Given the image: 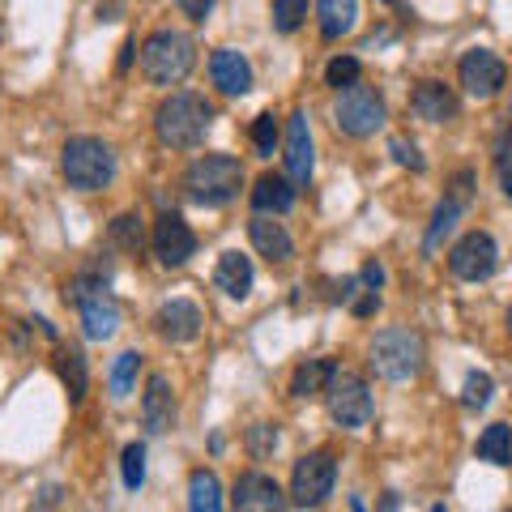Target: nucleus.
<instances>
[{"label":"nucleus","mask_w":512,"mask_h":512,"mask_svg":"<svg viewBox=\"0 0 512 512\" xmlns=\"http://www.w3.org/2000/svg\"><path fill=\"white\" fill-rule=\"evenodd\" d=\"M210 128H214V107L205 103L201 94H192V90L167 94V99L158 103V111H154V133L171 150H197Z\"/></svg>","instance_id":"obj_1"},{"label":"nucleus","mask_w":512,"mask_h":512,"mask_svg":"<svg viewBox=\"0 0 512 512\" xmlns=\"http://www.w3.org/2000/svg\"><path fill=\"white\" fill-rule=\"evenodd\" d=\"M244 188V167L235 154H201L197 163L184 171V197L205 210H222L231 205Z\"/></svg>","instance_id":"obj_2"},{"label":"nucleus","mask_w":512,"mask_h":512,"mask_svg":"<svg viewBox=\"0 0 512 512\" xmlns=\"http://www.w3.org/2000/svg\"><path fill=\"white\" fill-rule=\"evenodd\" d=\"M192 64H197V43L184 30H154L141 43V73L154 86H180L192 73Z\"/></svg>","instance_id":"obj_3"},{"label":"nucleus","mask_w":512,"mask_h":512,"mask_svg":"<svg viewBox=\"0 0 512 512\" xmlns=\"http://www.w3.org/2000/svg\"><path fill=\"white\" fill-rule=\"evenodd\" d=\"M60 171L77 192H103L116 180V150L103 137H69L60 154Z\"/></svg>","instance_id":"obj_4"},{"label":"nucleus","mask_w":512,"mask_h":512,"mask_svg":"<svg viewBox=\"0 0 512 512\" xmlns=\"http://www.w3.org/2000/svg\"><path fill=\"white\" fill-rule=\"evenodd\" d=\"M423 359H427V350H423V338L414 329L393 325V329H380L372 338V372L380 380H393V384L414 380L423 372Z\"/></svg>","instance_id":"obj_5"},{"label":"nucleus","mask_w":512,"mask_h":512,"mask_svg":"<svg viewBox=\"0 0 512 512\" xmlns=\"http://www.w3.org/2000/svg\"><path fill=\"white\" fill-rule=\"evenodd\" d=\"M333 124H338V133L346 137H372L376 128H384V99L376 86H346L338 90V99H333Z\"/></svg>","instance_id":"obj_6"},{"label":"nucleus","mask_w":512,"mask_h":512,"mask_svg":"<svg viewBox=\"0 0 512 512\" xmlns=\"http://www.w3.org/2000/svg\"><path fill=\"white\" fill-rule=\"evenodd\" d=\"M325 406H329V419L342 431H359L372 423V389H367L363 376L342 372V367L333 372L329 389H325Z\"/></svg>","instance_id":"obj_7"},{"label":"nucleus","mask_w":512,"mask_h":512,"mask_svg":"<svg viewBox=\"0 0 512 512\" xmlns=\"http://www.w3.org/2000/svg\"><path fill=\"white\" fill-rule=\"evenodd\" d=\"M333 483H338V457L333 453H308L295 461V474H291V500L299 508H320L333 495Z\"/></svg>","instance_id":"obj_8"},{"label":"nucleus","mask_w":512,"mask_h":512,"mask_svg":"<svg viewBox=\"0 0 512 512\" xmlns=\"http://www.w3.org/2000/svg\"><path fill=\"white\" fill-rule=\"evenodd\" d=\"M495 265H500V244L487 231H466L453 244V252H448V269L461 282H487L495 274Z\"/></svg>","instance_id":"obj_9"},{"label":"nucleus","mask_w":512,"mask_h":512,"mask_svg":"<svg viewBox=\"0 0 512 512\" xmlns=\"http://www.w3.org/2000/svg\"><path fill=\"white\" fill-rule=\"evenodd\" d=\"M457 77L466 86L470 99H495L508 82V64L491 52V47H470L457 64Z\"/></svg>","instance_id":"obj_10"},{"label":"nucleus","mask_w":512,"mask_h":512,"mask_svg":"<svg viewBox=\"0 0 512 512\" xmlns=\"http://www.w3.org/2000/svg\"><path fill=\"white\" fill-rule=\"evenodd\" d=\"M231 512H291V500H286V491L278 487V478L248 470L235 478Z\"/></svg>","instance_id":"obj_11"},{"label":"nucleus","mask_w":512,"mask_h":512,"mask_svg":"<svg viewBox=\"0 0 512 512\" xmlns=\"http://www.w3.org/2000/svg\"><path fill=\"white\" fill-rule=\"evenodd\" d=\"M150 244H154L158 265H167V269H180L197 256V235H192V227L180 214H158Z\"/></svg>","instance_id":"obj_12"},{"label":"nucleus","mask_w":512,"mask_h":512,"mask_svg":"<svg viewBox=\"0 0 512 512\" xmlns=\"http://www.w3.org/2000/svg\"><path fill=\"white\" fill-rule=\"evenodd\" d=\"M470 192H474V171H457L453 188L444 192L440 205H436V214H431V227H427V235H423V252H436L440 239L457 227V218L466 214V205H470Z\"/></svg>","instance_id":"obj_13"},{"label":"nucleus","mask_w":512,"mask_h":512,"mask_svg":"<svg viewBox=\"0 0 512 512\" xmlns=\"http://www.w3.org/2000/svg\"><path fill=\"white\" fill-rule=\"evenodd\" d=\"M316 154H312V128H308V111H295L286 120V180L295 188L312 180Z\"/></svg>","instance_id":"obj_14"},{"label":"nucleus","mask_w":512,"mask_h":512,"mask_svg":"<svg viewBox=\"0 0 512 512\" xmlns=\"http://www.w3.org/2000/svg\"><path fill=\"white\" fill-rule=\"evenodd\" d=\"M380 286H384V269L372 261V265H363L355 278H342L333 299L346 303L355 316H376L380 312Z\"/></svg>","instance_id":"obj_15"},{"label":"nucleus","mask_w":512,"mask_h":512,"mask_svg":"<svg viewBox=\"0 0 512 512\" xmlns=\"http://www.w3.org/2000/svg\"><path fill=\"white\" fill-rule=\"evenodd\" d=\"M77 316H82V333L90 342H107V338H116V329H120V299L116 295H107V291H94L86 295L82 303H77Z\"/></svg>","instance_id":"obj_16"},{"label":"nucleus","mask_w":512,"mask_h":512,"mask_svg":"<svg viewBox=\"0 0 512 512\" xmlns=\"http://www.w3.org/2000/svg\"><path fill=\"white\" fill-rule=\"evenodd\" d=\"M201 308L197 303H188V299H167L163 308L154 312V329H158V338H167V342H192L201 333Z\"/></svg>","instance_id":"obj_17"},{"label":"nucleus","mask_w":512,"mask_h":512,"mask_svg":"<svg viewBox=\"0 0 512 512\" xmlns=\"http://www.w3.org/2000/svg\"><path fill=\"white\" fill-rule=\"evenodd\" d=\"M141 419H146L150 436H167L175 427V393H171V380L163 372H154L146 380V393H141Z\"/></svg>","instance_id":"obj_18"},{"label":"nucleus","mask_w":512,"mask_h":512,"mask_svg":"<svg viewBox=\"0 0 512 512\" xmlns=\"http://www.w3.org/2000/svg\"><path fill=\"white\" fill-rule=\"evenodd\" d=\"M248 239H252V248L261 252V256H269L274 265H282V261H291V256H295V239H291V231H286L282 222H274L269 214H252V222H248Z\"/></svg>","instance_id":"obj_19"},{"label":"nucleus","mask_w":512,"mask_h":512,"mask_svg":"<svg viewBox=\"0 0 512 512\" xmlns=\"http://www.w3.org/2000/svg\"><path fill=\"white\" fill-rule=\"evenodd\" d=\"M210 77L222 94H248L252 90V64L244 52H235V47H218L210 56Z\"/></svg>","instance_id":"obj_20"},{"label":"nucleus","mask_w":512,"mask_h":512,"mask_svg":"<svg viewBox=\"0 0 512 512\" xmlns=\"http://www.w3.org/2000/svg\"><path fill=\"white\" fill-rule=\"evenodd\" d=\"M410 111L419 120L427 124H448L457 116V99H453V90H448L444 82H419L410 94Z\"/></svg>","instance_id":"obj_21"},{"label":"nucleus","mask_w":512,"mask_h":512,"mask_svg":"<svg viewBox=\"0 0 512 512\" xmlns=\"http://www.w3.org/2000/svg\"><path fill=\"white\" fill-rule=\"evenodd\" d=\"M252 282H256V274H252V261L244 252H222L218 256V269H214V286L227 299H248L252 295Z\"/></svg>","instance_id":"obj_22"},{"label":"nucleus","mask_w":512,"mask_h":512,"mask_svg":"<svg viewBox=\"0 0 512 512\" xmlns=\"http://www.w3.org/2000/svg\"><path fill=\"white\" fill-rule=\"evenodd\" d=\"M252 210L256 214H291L295 210V184L286 175L265 171L252 188Z\"/></svg>","instance_id":"obj_23"},{"label":"nucleus","mask_w":512,"mask_h":512,"mask_svg":"<svg viewBox=\"0 0 512 512\" xmlns=\"http://www.w3.org/2000/svg\"><path fill=\"white\" fill-rule=\"evenodd\" d=\"M316 18H320V35L342 39L359 22V0H316Z\"/></svg>","instance_id":"obj_24"},{"label":"nucleus","mask_w":512,"mask_h":512,"mask_svg":"<svg viewBox=\"0 0 512 512\" xmlns=\"http://www.w3.org/2000/svg\"><path fill=\"white\" fill-rule=\"evenodd\" d=\"M56 376L64 380V389H69V402H82V397H86V384H90L82 350H77V346H60V355H56Z\"/></svg>","instance_id":"obj_25"},{"label":"nucleus","mask_w":512,"mask_h":512,"mask_svg":"<svg viewBox=\"0 0 512 512\" xmlns=\"http://www.w3.org/2000/svg\"><path fill=\"white\" fill-rule=\"evenodd\" d=\"M333 372H338V363H333V359H308V363H299L295 376H291V393H295V397H316V393H325L329 380H333Z\"/></svg>","instance_id":"obj_26"},{"label":"nucleus","mask_w":512,"mask_h":512,"mask_svg":"<svg viewBox=\"0 0 512 512\" xmlns=\"http://www.w3.org/2000/svg\"><path fill=\"white\" fill-rule=\"evenodd\" d=\"M188 512H222V483L214 470H192L188 478Z\"/></svg>","instance_id":"obj_27"},{"label":"nucleus","mask_w":512,"mask_h":512,"mask_svg":"<svg viewBox=\"0 0 512 512\" xmlns=\"http://www.w3.org/2000/svg\"><path fill=\"white\" fill-rule=\"evenodd\" d=\"M474 453H478V461H487V466H512V427L491 423L483 436H478Z\"/></svg>","instance_id":"obj_28"},{"label":"nucleus","mask_w":512,"mask_h":512,"mask_svg":"<svg viewBox=\"0 0 512 512\" xmlns=\"http://www.w3.org/2000/svg\"><path fill=\"white\" fill-rule=\"evenodd\" d=\"M141 363H146V359H141V350H124V355H116V363H111V372H107L111 397H128V393H133Z\"/></svg>","instance_id":"obj_29"},{"label":"nucleus","mask_w":512,"mask_h":512,"mask_svg":"<svg viewBox=\"0 0 512 512\" xmlns=\"http://www.w3.org/2000/svg\"><path fill=\"white\" fill-rule=\"evenodd\" d=\"M111 244L124 248V252H141V248H146V227H141V214L124 210V214L111 218Z\"/></svg>","instance_id":"obj_30"},{"label":"nucleus","mask_w":512,"mask_h":512,"mask_svg":"<svg viewBox=\"0 0 512 512\" xmlns=\"http://www.w3.org/2000/svg\"><path fill=\"white\" fill-rule=\"evenodd\" d=\"M107 278H111V269H107V265H99V261L86 265L82 274H77L69 286H64V303H73V308H77V303H82L86 295H94V291H107Z\"/></svg>","instance_id":"obj_31"},{"label":"nucleus","mask_w":512,"mask_h":512,"mask_svg":"<svg viewBox=\"0 0 512 512\" xmlns=\"http://www.w3.org/2000/svg\"><path fill=\"white\" fill-rule=\"evenodd\" d=\"M120 474H124V487H128V491H141V483H146V444H141V440L124 444V453H120Z\"/></svg>","instance_id":"obj_32"},{"label":"nucleus","mask_w":512,"mask_h":512,"mask_svg":"<svg viewBox=\"0 0 512 512\" xmlns=\"http://www.w3.org/2000/svg\"><path fill=\"white\" fill-rule=\"evenodd\" d=\"M359 73H363V64H359L355 56H333V60L325 64V82H329L333 90L355 86V82H359Z\"/></svg>","instance_id":"obj_33"},{"label":"nucleus","mask_w":512,"mask_h":512,"mask_svg":"<svg viewBox=\"0 0 512 512\" xmlns=\"http://www.w3.org/2000/svg\"><path fill=\"white\" fill-rule=\"evenodd\" d=\"M308 18V0H274V30L282 35H295Z\"/></svg>","instance_id":"obj_34"},{"label":"nucleus","mask_w":512,"mask_h":512,"mask_svg":"<svg viewBox=\"0 0 512 512\" xmlns=\"http://www.w3.org/2000/svg\"><path fill=\"white\" fill-rule=\"evenodd\" d=\"M491 393H495V380L487 372H470L466 389H461V406H466V410H483L491 402Z\"/></svg>","instance_id":"obj_35"},{"label":"nucleus","mask_w":512,"mask_h":512,"mask_svg":"<svg viewBox=\"0 0 512 512\" xmlns=\"http://www.w3.org/2000/svg\"><path fill=\"white\" fill-rule=\"evenodd\" d=\"M252 146H256V154H261V158L274 154V146H278V120H274V111H261V116L252 120Z\"/></svg>","instance_id":"obj_36"},{"label":"nucleus","mask_w":512,"mask_h":512,"mask_svg":"<svg viewBox=\"0 0 512 512\" xmlns=\"http://www.w3.org/2000/svg\"><path fill=\"white\" fill-rule=\"evenodd\" d=\"M508 124H504V133H500V141H495V171H500V184H504V192L512 197V116H504Z\"/></svg>","instance_id":"obj_37"},{"label":"nucleus","mask_w":512,"mask_h":512,"mask_svg":"<svg viewBox=\"0 0 512 512\" xmlns=\"http://www.w3.org/2000/svg\"><path fill=\"white\" fill-rule=\"evenodd\" d=\"M389 154H393V163L397 167H410V171H423L427 163H423V154H419V146H414L410 137H402V133H393L389 137Z\"/></svg>","instance_id":"obj_38"},{"label":"nucleus","mask_w":512,"mask_h":512,"mask_svg":"<svg viewBox=\"0 0 512 512\" xmlns=\"http://www.w3.org/2000/svg\"><path fill=\"white\" fill-rule=\"evenodd\" d=\"M278 448V427L274 423H256V427H248V453L261 461V457H269Z\"/></svg>","instance_id":"obj_39"},{"label":"nucleus","mask_w":512,"mask_h":512,"mask_svg":"<svg viewBox=\"0 0 512 512\" xmlns=\"http://www.w3.org/2000/svg\"><path fill=\"white\" fill-rule=\"evenodd\" d=\"M175 5H180L184 18H192V22H205V18H210V9L218 5V0H175Z\"/></svg>","instance_id":"obj_40"},{"label":"nucleus","mask_w":512,"mask_h":512,"mask_svg":"<svg viewBox=\"0 0 512 512\" xmlns=\"http://www.w3.org/2000/svg\"><path fill=\"white\" fill-rule=\"evenodd\" d=\"M380 512H397V495L389 491V495H384V504H380Z\"/></svg>","instance_id":"obj_41"},{"label":"nucleus","mask_w":512,"mask_h":512,"mask_svg":"<svg viewBox=\"0 0 512 512\" xmlns=\"http://www.w3.org/2000/svg\"><path fill=\"white\" fill-rule=\"evenodd\" d=\"M384 5H389V9H406L410 0H384Z\"/></svg>","instance_id":"obj_42"},{"label":"nucleus","mask_w":512,"mask_h":512,"mask_svg":"<svg viewBox=\"0 0 512 512\" xmlns=\"http://www.w3.org/2000/svg\"><path fill=\"white\" fill-rule=\"evenodd\" d=\"M350 512H363V500H359V495H355V500H350Z\"/></svg>","instance_id":"obj_43"},{"label":"nucleus","mask_w":512,"mask_h":512,"mask_svg":"<svg viewBox=\"0 0 512 512\" xmlns=\"http://www.w3.org/2000/svg\"><path fill=\"white\" fill-rule=\"evenodd\" d=\"M431 512H448V508L444 504H431Z\"/></svg>","instance_id":"obj_44"},{"label":"nucleus","mask_w":512,"mask_h":512,"mask_svg":"<svg viewBox=\"0 0 512 512\" xmlns=\"http://www.w3.org/2000/svg\"><path fill=\"white\" fill-rule=\"evenodd\" d=\"M508 333H512V308H508Z\"/></svg>","instance_id":"obj_45"}]
</instances>
